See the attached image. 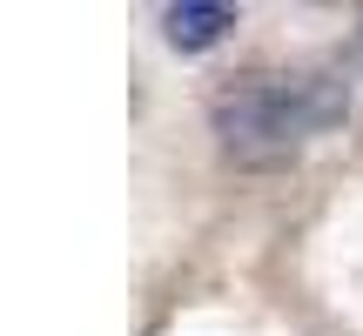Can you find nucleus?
I'll return each instance as SVG.
<instances>
[{
    "mask_svg": "<svg viewBox=\"0 0 363 336\" xmlns=\"http://www.w3.org/2000/svg\"><path fill=\"white\" fill-rule=\"evenodd\" d=\"M229 27H235V7H222V0H175V7H162V34H169V47H182V54L216 47Z\"/></svg>",
    "mask_w": 363,
    "mask_h": 336,
    "instance_id": "obj_2",
    "label": "nucleus"
},
{
    "mask_svg": "<svg viewBox=\"0 0 363 336\" xmlns=\"http://www.w3.org/2000/svg\"><path fill=\"white\" fill-rule=\"evenodd\" d=\"M343 115H350V88L330 67H256V74L222 81L208 101V128L222 155L242 168H276L303 155Z\"/></svg>",
    "mask_w": 363,
    "mask_h": 336,
    "instance_id": "obj_1",
    "label": "nucleus"
},
{
    "mask_svg": "<svg viewBox=\"0 0 363 336\" xmlns=\"http://www.w3.org/2000/svg\"><path fill=\"white\" fill-rule=\"evenodd\" d=\"M357 40H363V27H357Z\"/></svg>",
    "mask_w": 363,
    "mask_h": 336,
    "instance_id": "obj_3",
    "label": "nucleus"
}]
</instances>
